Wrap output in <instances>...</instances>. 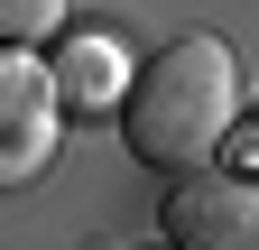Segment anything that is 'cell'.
<instances>
[{"label": "cell", "instance_id": "obj_1", "mask_svg": "<svg viewBox=\"0 0 259 250\" xmlns=\"http://www.w3.org/2000/svg\"><path fill=\"white\" fill-rule=\"evenodd\" d=\"M250 84H241V56L232 37H213V28H185V37H167L157 56H139L120 84V148L157 176H185L213 158V139L241 120Z\"/></svg>", "mask_w": 259, "mask_h": 250}, {"label": "cell", "instance_id": "obj_2", "mask_svg": "<svg viewBox=\"0 0 259 250\" xmlns=\"http://www.w3.org/2000/svg\"><path fill=\"white\" fill-rule=\"evenodd\" d=\"M65 148V111L47 93V65L37 47H0V195L37 185Z\"/></svg>", "mask_w": 259, "mask_h": 250}, {"label": "cell", "instance_id": "obj_3", "mask_svg": "<svg viewBox=\"0 0 259 250\" xmlns=\"http://www.w3.org/2000/svg\"><path fill=\"white\" fill-rule=\"evenodd\" d=\"M37 65H47V93H56V111L65 120H111L120 102V84H130V37L111 19H93V28H56V37L37 47Z\"/></svg>", "mask_w": 259, "mask_h": 250}, {"label": "cell", "instance_id": "obj_4", "mask_svg": "<svg viewBox=\"0 0 259 250\" xmlns=\"http://www.w3.org/2000/svg\"><path fill=\"white\" fill-rule=\"evenodd\" d=\"M167 241L176 250H259V185L222 167H185L167 185Z\"/></svg>", "mask_w": 259, "mask_h": 250}, {"label": "cell", "instance_id": "obj_5", "mask_svg": "<svg viewBox=\"0 0 259 250\" xmlns=\"http://www.w3.org/2000/svg\"><path fill=\"white\" fill-rule=\"evenodd\" d=\"M65 28V0H0V47H47Z\"/></svg>", "mask_w": 259, "mask_h": 250}, {"label": "cell", "instance_id": "obj_6", "mask_svg": "<svg viewBox=\"0 0 259 250\" xmlns=\"http://www.w3.org/2000/svg\"><path fill=\"white\" fill-rule=\"evenodd\" d=\"M167 250H176V241H167Z\"/></svg>", "mask_w": 259, "mask_h": 250}]
</instances>
